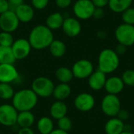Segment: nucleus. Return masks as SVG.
Wrapping results in <instances>:
<instances>
[{
    "label": "nucleus",
    "instance_id": "393cba45",
    "mask_svg": "<svg viewBox=\"0 0 134 134\" xmlns=\"http://www.w3.org/2000/svg\"><path fill=\"white\" fill-rule=\"evenodd\" d=\"M49 49L51 55L57 58L64 57L67 50L65 43L60 40H53L49 46Z\"/></svg>",
    "mask_w": 134,
    "mask_h": 134
},
{
    "label": "nucleus",
    "instance_id": "a878e982",
    "mask_svg": "<svg viewBox=\"0 0 134 134\" xmlns=\"http://www.w3.org/2000/svg\"><path fill=\"white\" fill-rule=\"evenodd\" d=\"M55 76L60 83H69L73 79L74 75L71 69L67 67H60L56 70Z\"/></svg>",
    "mask_w": 134,
    "mask_h": 134
},
{
    "label": "nucleus",
    "instance_id": "7c9ffc66",
    "mask_svg": "<svg viewBox=\"0 0 134 134\" xmlns=\"http://www.w3.org/2000/svg\"><path fill=\"white\" fill-rule=\"evenodd\" d=\"M122 20L124 24L134 26V8L130 7L122 13Z\"/></svg>",
    "mask_w": 134,
    "mask_h": 134
},
{
    "label": "nucleus",
    "instance_id": "c9c22d12",
    "mask_svg": "<svg viewBox=\"0 0 134 134\" xmlns=\"http://www.w3.org/2000/svg\"><path fill=\"white\" fill-rule=\"evenodd\" d=\"M104 8H95L93 17L96 20H100L104 16Z\"/></svg>",
    "mask_w": 134,
    "mask_h": 134
},
{
    "label": "nucleus",
    "instance_id": "e433bc0d",
    "mask_svg": "<svg viewBox=\"0 0 134 134\" xmlns=\"http://www.w3.org/2000/svg\"><path fill=\"white\" fill-rule=\"evenodd\" d=\"M10 9L9 4L7 0H0V14L5 13Z\"/></svg>",
    "mask_w": 134,
    "mask_h": 134
},
{
    "label": "nucleus",
    "instance_id": "c756f323",
    "mask_svg": "<svg viewBox=\"0 0 134 134\" xmlns=\"http://www.w3.org/2000/svg\"><path fill=\"white\" fill-rule=\"evenodd\" d=\"M122 79L125 86L133 87L134 86V70H126L122 75Z\"/></svg>",
    "mask_w": 134,
    "mask_h": 134
},
{
    "label": "nucleus",
    "instance_id": "aec40b11",
    "mask_svg": "<svg viewBox=\"0 0 134 134\" xmlns=\"http://www.w3.org/2000/svg\"><path fill=\"white\" fill-rule=\"evenodd\" d=\"M71 93V88L68 83H59L55 86L53 97L56 100H62L64 101L67 98L70 97Z\"/></svg>",
    "mask_w": 134,
    "mask_h": 134
},
{
    "label": "nucleus",
    "instance_id": "72a5a7b5",
    "mask_svg": "<svg viewBox=\"0 0 134 134\" xmlns=\"http://www.w3.org/2000/svg\"><path fill=\"white\" fill-rule=\"evenodd\" d=\"M116 117L119 119H120L121 121H122V122H125L126 121H127L130 119V113H129V111L127 110L121 108L119 110V113H118V115H117Z\"/></svg>",
    "mask_w": 134,
    "mask_h": 134
},
{
    "label": "nucleus",
    "instance_id": "0eeeda50",
    "mask_svg": "<svg viewBox=\"0 0 134 134\" xmlns=\"http://www.w3.org/2000/svg\"><path fill=\"white\" fill-rule=\"evenodd\" d=\"M95 6L91 0H77L73 5V13L79 20H89L93 17Z\"/></svg>",
    "mask_w": 134,
    "mask_h": 134
},
{
    "label": "nucleus",
    "instance_id": "5701e85b",
    "mask_svg": "<svg viewBox=\"0 0 134 134\" xmlns=\"http://www.w3.org/2000/svg\"><path fill=\"white\" fill-rule=\"evenodd\" d=\"M133 0H109L108 7L115 13H122L126 9L131 7Z\"/></svg>",
    "mask_w": 134,
    "mask_h": 134
},
{
    "label": "nucleus",
    "instance_id": "dca6fc26",
    "mask_svg": "<svg viewBox=\"0 0 134 134\" xmlns=\"http://www.w3.org/2000/svg\"><path fill=\"white\" fill-rule=\"evenodd\" d=\"M125 85L122 82L121 77L119 76H111L106 80L104 89L108 94L117 95L119 94L124 89Z\"/></svg>",
    "mask_w": 134,
    "mask_h": 134
},
{
    "label": "nucleus",
    "instance_id": "2f4dec72",
    "mask_svg": "<svg viewBox=\"0 0 134 134\" xmlns=\"http://www.w3.org/2000/svg\"><path fill=\"white\" fill-rule=\"evenodd\" d=\"M14 42L12 33L2 31L0 32V46L11 47Z\"/></svg>",
    "mask_w": 134,
    "mask_h": 134
},
{
    "label": "nucleus",
    "instance_id": "6ab92c4d",
    "mask_svg": "<svg viewBox=\"0 0 134 134\" xmlns=\"http://www.w3.org/2000/svg\"><path fill=\"white\" fill-rule=\"evenodd\" d=\"M125 122L119 119L117 117L110 118L104 126L106 134H120L124 131Z\"/></svg>",
    "mask_w": 134,
    "mask_h": 134
},
{
    "label": "nucleus",
    "instance_id": "1a4fd4ad",
    "mask_svg": "<svg viewBox=\"0 0 134 134\" xmlns=\"http://www.w3.org/2000/svg\"><path fill=\"white\" fill-rule=\"evenodd\" d=\"M18 111L11 104H0V124L3 126L11 127L16 125Z\"/></svg>",
    "mask_w": 134,
    "mask_h": 134
},
{
    "label": "nucleus",
    "instance_id": "423d86ee",
    "mask_svg": "<svg viewBox=\"0 0 134 134\" xmlns=\"http://www.w3.org/2000/svg\"><path fill=\"white\" fill-rule=\"evenodd\" d=\"M115 37L119 44L130 47L134 45V26L126 24H119L115 30Z\"/></svg>",
    "mask_w": 134,
    "mask_h": 134
},
{
    "label": "nucleus",
    "instance_id": "f03ea898",
    "mask_svg": "<svg viewBox=\"0 0 134 134\" xmlns=\"http://www.w3.org/2000/svg\"><path fill=\"white\" fill-rule=\"evenodd\" d=\"M38 101V96L31 89H22L15 92L12 99V104L18 112L31 111Z\"/></svg>",
    "mask_w": 134,
    "mask_h": 134
},
{
    "label": "nucleus",
    "instance_id": "bb28decb",
    "mask_svg": "<svg viewBox=\"0 0 134 134\" xmlns=\"http://www.w3.org/2000/svg\"><path fill=\"white\" fill-rule=\"evenodd\" d=\"M16 58L13 53L11 47L0 46V64H14Z\"/></svg>",
    "mask_w": 134,
    "mask_h": 134
},
{
    "label": "nucleus",
    "instance_id": "a19ab883",
    "mask_svg": "<svg viewBox=\"0 0 134 134\" xmlns=\"http://www.w3.org/2000/svg\"><path fill=\"white\" fill-rule=\"evenodd\" d=\"M17 134H35V131L31 127H24L19 129Z\"/></svg>",
    "mask_w": 134,
    "mask_h": 134
},
{
    "label": "nucleus",
    "instance_id": "f8f14e48",
    "mask_svg": "<svg viewBox=\"0 0 134 134\" xmlns=\"http://www.w3.org/2000/svg\"><path fill=\"white\" fill-rule=\"evenodd\" d=\"M11 49L16 60H24L30 54L32 48L28 39L19 38L13 42Z\"/></svg>",
    "mask_w": 134,
    "mask_h": 134
},
{
    "label": "nucleus",
    "instance_id": "7ed1b4c3",
    "mask_svg": "<svg viewBox=\"0 0 134 134\" xmlns=\"http://www.w3.org/2000/svg\"><path fill=\"white\" fill-rule=\"evenodd\" d=\"M98 70L104 74H111L115 72L119 67V56L111 49H104L98 56Z\"/></svg>",
    "mask_w": 134,
    "mask_h": 134
},
{
    "label": "nucleus",
    "instance_id": "c85d7f7f",
    "mask_svg": "<svg viewBox=\"0 0 134 134\" xmlns=\"http://www.w3.org/2000/svg\"><path fill=\"white\" fill-rule=\"evenodd\" d=\"M72 126H73L72 121L67 115L57 120V127L61 130L69 132L72 129Z\"/></svg>",
    "mask_w": 134,
    "mask_h": 134
},
{
    "label": "nucleus",
    "instance_id": "412c9836",
    "mask_svg": "<svg viewBox=\"0 0 134 134\" xmlns=\"http://www.w3.org/2000/svg\"><path fill=\"white\" fill-rule=\"evenodd\" d=\"M35 122V116L31 111L18 112L16 119V125L20 128L31 127Z\"/></svg>",
    "mask_w": 134,
    "mask_h": 134
},
{
    "label": "nucleus",
    "instance_id": "9b49d317",
    "mask_svg": "<svg viewBox=\"0 0 134 134\" xmlns=\"http://www.w3.org/2000/svg\"><path fill=\"white\" fill-rule=\"evenodd\" d=\"M74 104L78 111L88 112L94 108L95 98L89 93H81L75 97Z\"/></svg>",
    "mask_w": 134,
    "mask_h": 134
},
{
    "label": "nucleus",
    "instance_id": "49530a36",
    "mask_svg": "<svg viewBox=\"0 0 134 134\" xmlns=\"http://www.w3.org/2000/svg\"><path fill=\"white\" fill-rule=\"evenodd\" d=\"M0 104H1V99H0Z\"/></svg>",
    "mask_w": 134,
    "mask_h": 134
},
{
    "label": "nucleus",
    "instance_id": "4468645a",
    "mask_svg": "<svg viewBox=\"0 0 134 134\" xmlns=\"http://www.w3.org/2000/svg\"><path fill=\"white\" fill-rule=\"evenodd\" d=\"M61 27L63 29L64 33L70 38H75L78 36L82 31L81 23L79 19L75 17L64 18Z\"/></svg>",
    "mask_w": 134,
    "mask_h": 134
},
{
    "label": "nucleus",
    "instance_id": "f257e3e1",
    "mask_svg": "<svg viewBox=\"0 0 134 134\" xmlns=\"http://www.w3.org/2000/svg\"><path fill=\"white\" fill-rule=\"evenodd\" d=\"M53 40L52 30L46 25H38L35 27L31 31L28 38L31 48L38 50L49 48Z\"/></svg>",
    "mask_w": 134,
    "mask_h": 134
},
{
    "label": "nucleus",
    "instance_id": "ea45409f",
    "mask_svg": "<svg viewBox=\"0 0 134 134\" xmlns=\"http://www.w3.org/2000/svg\"><path fill=\"white\" fill-rule=\"evenodd\" d=\"M9 4V6H10V10L12 9L13 11L17 7L19 6L20 5L23 4L24 3V0H7Z\"/></svg>",
    "mask_w": 134,
    "mask_h": 134
},
{
    "label": "nucleus",
    "instance_id": "b1692460",
    "mask_svg": "<svg viewBox=\"0 0 134 134\" xmlns=\"http://www.w3.org/2000/svg\"><path fill=\"white\" fill-rule=\"evenodd\" d=\"M64 20V16L59 12H55L47 16L46 20V26L48 27L50 30H57L62 27Z\"/></svg>",
    "mask_w": 134,
    "mask_h": 134
},
{
    "label": "nucleus",
    "instance_id": "a18cd8bd",
    "mask_svg": "<svg viewBox=\"0 0 134 134\" xmlns=\"http://www.w3.org/2000/svg\"><path fill=\"white\" fill-rule=\"evenodd\" d=\"M133 7L134 8V0H133Z\"/></svg>",
    "mask_w": 134,
    "mask_h": 134
},
{
    "label": "nucleus",
    "instance_id": "39448f33",
    "mask_svg": "<svg viewBox=\"0 0 134 134\" xmlns=\"http://www.w3.org/2000/svg\"><path fill=\"white\" fill-rule=\"evenodd\" d=\"M100 108L102 112L108 117H116L122 108L121 100L117 95L107 94L101 100Z\"/></svg>",
    "mask_w": 134,
    "mask_h": 134
},
{
    "label": "nucleus",
    "instance_id": "20e7f679",
    "mask_svg": "<svg viewBox=\"0 0 134 134\" xmlns=\"http://www.w3.org/2000/svg\"><path fill=\"white\" fill-rule=\"evenodd\" d=\"M54 82L48 77L40 76L35 78L31 83V90L41 98H49L53 96L54 90Z\"/></svg>",
    "mask_w": 134,
    "mask_h": 134
},
{
    "label": "nucleus",
    "instance_id": "2eb2a0df",
    "mask_svg": "<svg viewBox=\"0 0 134 134\" xmlns=\"http://www.w3.org/2000/svg\"><path fill=\"white\" fill-rule=\"evenodd\" d=\"M106 75V74L98 69L94 71L88 78V85L90 88L95 91H99L104 89L107 80Z\"/></svg>",
    "mask_w": 134,
    "mask_h": 134
},
{
    "label": "nucleus",
    "instance_id": "79ce46f5",
    "mask_svg": "<svg viewBox=\"0 0 134 134\" xmlns=\"http://www.w3.org/2000/svg\"><path fill=\"white\" fill-rule=\"evenodd\" d=\"M97 37H98L99 38H100V39H105V38H107V36H108V34H107V32H106L105 31H104V30H100V31H98L97 32Z\"/></svg>",
    "mask_w": 134,
    "mask_h": 134
},
{
    "label": "nucleus",
    "instance_id": "58836bf2",
    "mask_svg": "<svg viewBox=\"0 0 134 134\" xmlns=\"http://www.w3.org/2000/svg\"><path fill=\"white\" fill-rule=\"evenodd\" d=\"M114 50L115 51V53L119 56H121V55H124L126 53L127 47L126 46H124V45H122V44L118 43V45L115 46V49Z\"/></svg>",
    "mask_w": 134,
    "mask_h": 134
},
{
    "label": "nucleus",
    "instance_id": "37998d69",
    "mask_svg": "<svg viewBox=\"0 0 134 134\" xmlns=\"http://www.w3.org/2000/svg\"><path fill=\"white\" fill-rule=\"evenodd\" d=\"M49 134H69L68 132H66V131H64V130H61L58 128L57 129H54L51 133Z\"/></svg>",
    "mask_w": 134,
    "mask_h": 134
},
{
    "label": "nucleus",
    "instance_id": "cd10ccee",
    "mask_svg": "<svg viewBox=\"0 0 134 134\" xmlns=\"http://www.w3.org/2000/svg\"><path fill=\"white\" fill-rule=\"evenodd\" d=\"M15 91L13 86L9 83L0 82V99L3 100H12Z\"/></svg>",
    "mask_w": 134,
    "mask_h": 134
},
{
    "label": "nucleus",
    "instance_id": "f704fd0d",
    "mask_svg": "<svg viewBox=\"0 0 134 134\" xmlns=\"http://www.w3.org/2000/svg\"><path fill=\"white\" fill-rule=\"evenodd\" d=\"M72 0H56V5L60 9H66L71 5Z\"/></svg>",
    "mask_w": 134,
    "mask_h": 134
},
{
    "label": "nucleus",
    "instance_id": "4c0bfd02",
    "mask_svg": "<svg viewBox=\"0 0 134 134\" xmlns=\"http://www.w3.org/2000/svg\"><path fill=\"white\" fill-rule=\"evenodd\" d=\"M96 8H104L108 5L109 0H91Z\"/></svg>",
    "mask_w": 134,
    "mask_h": 134
},
{
    "label": "nucleus",
    "instance_id": "c03bdc74",
    "mask_svg": "<svg viewBox=\"0 0 134 134\" xmlns=\"http://www.w3.org/2000/svg\"><path fill=\"white\" fill-rule=\"evenodd\" d=\"M120 134H134L132 131H123V132H122Z\"/></svg>",
    "mask_w": 134,
    "mask_h": 134
},
{
    "label": "nucleus",
    "instance_id": "a211bd4d",
    "mask_svg": "<svg viewBox=\"0 0 134 134\" xmlns=\"http://www.w3.org/2000/svg\"><path fill=\"white\" fill-rule=\"evenodd\" d=\"M68 110V106L64 101L56 100L51 104L49 108L50 117L53 119L58 120L67 115Z\"/></svg>",
    "mask_w": 134,
    "mask_h": 134
},
{
    "label": "nucleus",
    "instance_id": "f3484780",
    "mask_svg": "<svg viewBox=\"0 0 134 134\" xmlns=\"http://www.w3.org/2000/svg\"><path fill=\"white\" fill-rule=\"evenodd\" d=\"M16 16H17L19 21L27 23L30 22L34 17V9L33 7L28 4L23 3L17 6L14 10Z\"/></svg>",
    "mask_w": 134,
    "mask_h": 134
},
{
    "label": "nucleus",
    "instance_id": "6e6552de",
    "mask_svg": "<svg viewBox=\"0 0 134 134\" xmlns=\"http://www.w3.org/2000/svg\"><path fill=\"white\" fill-rule=\"evenodd\" d=\"M74 78L78 79H88L94 71L93 63L87 59H80L75 62L71 68Z\"/></svg>",
    "mask_w": 134,
    "mask_h": 134
},
{
    "label": "nucleus",
    "instance_id": "9d476101",
    "mask_svg": "<svg viewBox=\"0 0 134 134\" xmlns=\"http://www.w3.org/2000/svg\"><path fill=\"white\" fill-rule=\"evenodd\" d=\"M19 23L20 21L13 10L9 9L0 14V28L2 31L9 33L15 31L19 26Z\"/></svg>",
    "mask_w": 134,
    "mask_h": 134
},
{
    "label": "nucleus",
    "instance_id": "473e14b6",
    "mask_svg": "<svg viewBox=\"0 0 134 134\" xmlns=\"http://www.w3.org/2000/svg\"><path fill=\"white\" fill-rule=\"evenodd\" d=\"M49 3V0H31V4L36 9H45Z\"/></svg>",
    "mask_w": 134,
    "mask_h": 134
},
{
    "label": "nucleus",
    "instance_id": "ddd939ff",
    "mask_svg": "<svg viewBox=\"0 0 134 134\" xmlns=\"http://www.w3.org/2000/svg\"><path fill=\"white\" fill-rule=\"evenodd\" d=\"M20 78L19 72L13 64H0V82L13 83Z\"/></svg>",
    "mask_w": 134,
    "mask_h": 134
},
{
    "label": "nucleus",
    "instance_id": "4be33fe9",
    "mask_svg": "<svg viewBox=\"0 0 134 134\" xmlns=\"http://www.w3.org/2000/svg\"><path fill=\"white\" fill-rule=\"evenodd\" d=\"M36 128L40 134H49L54 130L53 120L51 117H41L36 124Z\"/></svg>",
    "mask_w": 134,
    "mask_h": 134
}]
</instances>
